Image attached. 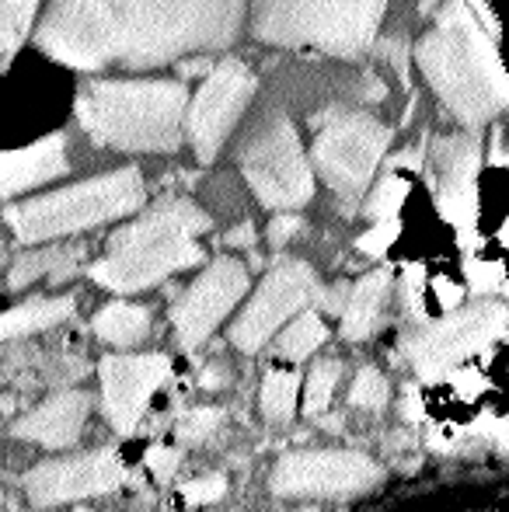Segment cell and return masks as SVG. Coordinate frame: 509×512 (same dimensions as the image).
<instances>
[{"label": "cell", "instance_id": "1", "mask_svg": "<svg viewBox=\"0 0 509 512\" xmlns=\"http://www.w3.org/2000/svg\"><path fill=\"white\" fill-rule=\"evenodd\" d=\"M415 60L443 112L471 133L499 112H509V74L468 0L443 4L436 25L415 46Z\"/></svg>", "mask_w": 509, "mask_h": 512}, {"label": "cell", "instance_id": "2", "mask_svg": "<svg viewBox=\"0 0 509 512\" xmlns=\"http://www.w3.org/2000/svg\"><path fill=\"white\" fill-rule=\"evenodd\" d=\"M123 25L126 70H154L196 53L231 49L248 0H109Z\"/></svg>", "mask_w": 509, "mask_h": 512}, {"label": "cell", "instance_id": "3", "mask_svg": "<svg viewBox=\"0 0 509 512\" xmlns=\"http://www.w3.org/2000/svg\"><path fill=\"white\" fill-rule=\"evenodd\" d=\"M189 91L182 81H88L77 122L95 143L126 154H171L182 143Z\"/></svg>", "mask_w": 509, "mask_h": 512}, {"label": "cell", "instance_id": "4", "mask_svg": "<svg viewBox=\"0 0 509 512\" xmlns=\"http://www.w3.org/2000/svg\"><path fill=\"white\" fill-rule=\"evenodd\" d=\"M210 230V216L189 199H164L136 223L116 230L102 262L91 265V279L105 290H150L171 272L203 262L199 234Z\"/></svg>", "mask_w": 509, "mask_h": 512}, {"label": "cell", "instance_id": "5", "mask_svg": "<svg viewBox=\"0 0 509 512\" xmlns=\"http://www.w3.org/2000/svg\"><path fill=\"white\" fill-rule=\"evenodd\" d=\"M387 0H252V35L283 49L353 60L377 39Z\"/></svg>", "mask_w": 509, "mask_h": 512}, {"label": "cell", "instance_id": "6", "mask_svg": "<svg viewBox=\"0 0 509 512\" xmlns=\"http://www.w3.org/2000/svg\"><path fill=\"white\" fill-rule=\"evenodd\" d=\"M143 203V178L136 168L112 171L102 178H88L70 189L49 192V196L28 199L21 206H7V227L18 241L35 244L49 237L77 234V230L98 227L105 220L133 213Z\"/></svg>", "mask_w": 509, "mask_h": 512}, {"label": "cell", "instance_id": "7", "mask_svg": "<svg viewBox=\"0 0 509 512\" xmlns=\"http://www.w3.org/2000/svg\"><path fill=\"white\" fill-rule=\"evenodd\" d=\"M391 136V126L353 108H332L318 119L311 157L328 189L346 209H353L356 199H363L367 185L374 182V171L384 161V150L391 147Z\"/></svg>", "mask_w": 509, "mask_h": 512}, {"label": "cell", "instance_id": "8", "mask_svg": "<svg viewBox=\"0 0 509 512\" xmlns=\"http://www.w3.org/2000/svg\"><path fill=\"white\" fill-rule=\"evenodd\" d=\"M238 161L262 206L297 209L314 196V178L300 136L283 112H272L258 122L252 136L241 143Z\"/></svg>", "mask_w": 509, "mask_h": 512}, {"label": "cell", "instance_id": "9", "mask_svg": "<svg viewBox=\"0 0 509 512\" xmlns=\"http://www.w3.org/2000/svg\"><path fill=\"white\" fill-rule=\"evenodd\" d=\"M35 46L74 70H102L119 63L123 25L109 0H53L35 32Z\"/></svg>", "mask_w": 509, "mask_h": 512}, {"label": "cell", "instance_id": "10", "mask_svg": "<svg viewBox=\"0 0 509 512\" xmlns=\"http://www.w3.org/2000/svg\"><path fill=\"white\" fill-rule=\"evenodd\" d=\"M506 310L499 304H478L471 310H461L454 317L429 324V328L415 331L405 338L401 352L408 356V363L419 370V377L440 380L447 370H454L461 359L475 356V352L489 349V342H496L506 331Z\"/></svg>", "mask_w": 509, "mask_h": 512}, {"label": "cell", "instance_id": "11", "mask_svg": "<svg viewBox=\"0 0 509 512\" xmlns=\"http://www.w3.org/2000/svg\"><path fill=\"white\" fill-rule=\"evenodd\" d=\"M255 95V74L238 60L227 56L213 67V74L203 81L199 95L189 105V140L199 164H210L217 150L224 147L227 133L241 119L245 105Z\"/></svg>", "mask_w": 509, "mask_h": 512}, {"label": "cell", "instance_id": "12", "mask_svg": "<svg viewBox=\"0 0 509 512\" xmlns=\"http://www.w3.org/2000/svg\"><path fill=\"white\" fill-rule=\"evenodd\" d=\"M318 297H321V286L311 265L300 262V258H283V262L265 276V283L258 286L252 304H248V310L231 328V342L238 345L241 352L262 349V345L269 342V335L286 317L297 314L300 307H307Z\"/></svg>", "mask_w": 509, "mask_h": 512}, {"label": "cell", "instance_id": "13", "mask_svg": "<svg viewBox=\"0 0 509 512\" xmlns=\"http://www.w3.org/2000/svg\"><path fill=\"white\" fill-rule=\"evenodd\" d=\"M381 481V467L353 450H304L286 453L272 471L276 495H353L374 488Z\"/></svg>", "mask_w": 509, "mask_h": 512}, {"label": "cell", "instance_id": "14", "mask_svg": "<svg viewBox=\"0 0 509 512\" xmlns=\"http://www.w3.org/2000/svg\"><path fill=\"white\" fill-rule=\"evenodd\" d=\"M482 164V136L464 129V133L436 136L429 143V168H433V189L440 213L468 237L475 223V178Z\"/></svg>", "mask_w": 509, "mask_h": 512}, {"label": "cell", "instance_id": "15", "mask_svg": "<svg viewBox=\"0 0 509 512\" xmlns=\"http://www.w3.org/2000/svg\"><path fill=\"white\" fill-rule=\"evenodd\" d=\"M248 272L234 258H217L189 290L171 307V324L182 345H199L220 321L231 314L234 304L245 297Z\"/></svg>", "mask_w": 509, "mask_h": 512}, {"label": "cell", "instance_id": "16", "mask_svg": "<svg viewBox=\"0 0 509 512\" xmlns=\"http://www.w3.org/2000/svg\"><path fill=\"white\" fill-rule=\"evenodd\" d=\"M123 485V464L112 450H95L84 457L49 460L25 474V492L35 506H56L70 499H91V495L116 492Z\"/></svg>", "mask_w": 509, "mask_h": 512}, {"label": "cell", "instance_id": "17", "mask_svg": "<svg viewBox=\"0 0 509 512\" xmlns=\"http://www.w3.org/2000/svg\"><path fill=\"white\" fill-rule=\"evenodd\" d=\"M171 363L161 352H147V356H109L102 359L98 373H102V398L105 415L119 432H129L140 415L147 411L154 391L164 384Z\"/></svg>", "mask_w": 509, "mask_h": 512}, {"label": "cell", "instance_id": "18", "mask_svg": "<svg viewBox=\"0 0 509 512\" xmlns=\"http://www.w3.org/2000/svg\"><path fill=\"white\" fill-rule=\"evenodd\" d=\"M67 171V140H63V133H53L46 140L32 143V147L7 150L0 157V192H4V199H14L18 192L46 185L53 178L67 175Z\"/></svg>", "mask_w": 509, "mask_h": 512}, {"label": "cell", "instance_id": "19", "mask_svg": "<svg viewBox=\"0 0 509 512\" xmlns=\"http://www.w3.org/2000/svg\"><path fill=\"white\" fill-rule=\"evenodd\" d=\"M88 394L81 391H67L49 398L46 405H39L32 415H25L14 425V436L32 439L42 446H70L77 443L84 429V418H88Z\"/></svg>", "mask_w": 509, "mask_h": 512}, {"label": "cell", "instance_id": "20", "mask_svg": "<svg viewBox=\"0 0 509 512\" xmlns=\"http://www.w3.org/2000/svg\"><path fill=\"white\" fill-rule=\"evenodd\" d=\"M391 290V272H370L353 286V297L342 314V335L349 342H363L367 335H374V328L381 324V307Z\"/></svg>", "mask_w": 509, "mask_h": 512}, {"label": "cell", "instance_id": "21", "mask_svg": "<svg viewBox=\"0 0 509 512\" xmlns=\"http://www.w3.org/2000/svg\"><path fill=\"white\" fill-rule=\"evenodd\" d=\"M84 258V244H63V248H46V251H32V255H21L14 262L11 276H7V286L11 290H21V286L35 283V279L49 276L56 279H70L77 269H81Z\"/></svg>", "mask_w": 509, "mask_h": 512}, {"label": "cell", "instance_id": "22", "mask_svg": "<svg viewBox=\"0 0 509 512\" xmlns=\"http://www.w3.org/2000/svg\"><path fill=\"white\" fill-rule=\"evenodd\" d=\"M74 297H46V300H28V304L14 307L4 314L0 321V335L11 342L18 335H32V331H42V328H53V324L67 321L74 314Z\"/></svg>", "mask_w": 509, "mask_h": 512}, {"label": "cell", "instance_id": "23", "mask_svg": "<svg viewBox=\"0 0 509 512\" xmlns=\"http://www.w3.org/2000/svg\"><path fill=\"white\" fill-rule=\"evenodd\" d=\"M150 331V310L133 304H112L102 307L95 317V335L112 345H133L147 338Z\"/></svg>", "mask_w": 509, "mask_h": 512}, {"label": "cell", "instance_id": "24", "mask_svg": "<svg viewBox=\"0 0 509 512\" xmlns=\"http://www.w3.org/2000/svg\"><path fill=\"white\" fill-rule=\"evenodd\" d=\"M39 0H0V46H4V67L14 60V53L25 42L28 28L35 21Z\"/></svg>", "mask_w": 509, "mask_h": 512}, {"label": "cell", "instance_id": "25", "mask_svg": "<svg viewBox=\"0 0 509 512\" xmlns=\"http://www.w3.org/2000/svg\"><path fill=\"white\" fill-rule=\"evenodd\" d=\"M297 373H279L272 370L262 384V411L269 422H290L297 411Z\"/></svg>", "mask_w": 509, "mask_h": 512}, {"label": "cell", "instance_id": "26", "mask_svg": "<svg viewBox=\"0 0 509 512\" xmlns=\"http://www.w3.org/2000/svg\"><path fill=\"white\" fill-rule=\"evenodd\" d=\"M325 338H328V331H325V324H321V317L318 314H304L283 331V338H279V356L307 359L321 342H325Z\"/></svg>", "mask_w": 509, "mask_h": 512}, {"label": "cell", "instance_id": "27", "mask_svg": "<svg viewBox=\"0 0 509 512\" xmlns=\"http://www.w3.org/2000/svg\"><path fill=\"white\" fill-rule=\"evenodd\" d=\"M405 196H408V182L394 168H387V175L381 178V185H377L374 196H370V203H367V216L370 220L387 223L394 213H398V206L405 203Z\"/></svg>", "mask_w": 509, "mask_h": 512}, {"label": "cell", "instance_id": "28", "mask_svg": "<svg viewBox=\"0 0 509 512\" xmlns=\"http://www.w3.org/2000/svg\"><path fill=\"white\" fill-rule=\"evenodd\" d=\"M339 377H342V363H339V359H325V363L314 366L311 380H307V411H311V415H318V411L328 408V401H332Z\"/></svg>", "mask_w": 509, "mask_h": 512}, {"label": "cell", "instance_id": "29", "mask_svg": "<svg viewBox=\"0 0 509 512\" xmlns=\"http://www.w3.org/2000/svg\"><path fill=\"white\" fill-rule=\"evenodd\" d=\"M349 405L370 408V411L387 405V380L374 370V366H363V370L356 373L353 391H349Z\"/></svg>", "mask_w": 509, "mask_h": 512}, {"label": "cell", "instance_id": "30", "mask_svg": "<svg viewBox=\"0 0 509 512\" xmlns=\"http://www.w3.org/2000/svg\"><path fill=\"white\" fill-rule=\"evenodd\" d=\"M220 422H224V411L220 408H196L178 422V439H185V443H203L206 436L217 432Z\"/></svg>", "mask_w": 509, "mask_h": 512}, {"label": "cell", "instance_id": "31", "mask_svg": "<svg viewBox=\"0 0 509 512\" xmlns=\"http://www.w3.org/2000/svg\"><path fill=\"white\" fill-rule=\"evenodd\" d=\"M468 279L478 293H492V290H503L506 272L499 262H482V258H475V262H468Z\"/></svg>", "mask_w": 509, "mask_h": 512}, {"label": "cell", "instance_id": "32", "mask_svg": "<svg viewBox=\"0 0 509 512\" xmlns=\"http://www.w3.org/2000/svg\"><path fill=\"white\" fill-rule=\"evenodd\" d=\"M178 464H182V453H178V450H171V446H150L147 467H150V474H154L157 481H171V478H175Z\"/></svg>", "mask_w": 509, "mask_h": 512}, {"label": "cell", "instance_id": "33", "mask_svg": "<svg viewBox=\"0 0 509 512\" xmlns=\"http://www.w3.org/2000/svg\"><path fill=\"white\" fill-rule=\"evenodd\" d=\"M224 492H227V481L220 478V474H210V478L189 481V485L182 488V495L189 502H217Z\"/></svg>", "mask_w": 509, "mask_h": 512}, {"label": "cell", "instance_id": "34", "mask_svg": "<svg viewBox=\"0 0 509 512\" xmlns=\"http://www.w3.org/2000/svg\"><path fill=\"white\" fill-rule=\"evenodd\" d=\"M401 293H405L408 314L422 317V265H408V269H405V286H401Z\"/></svg>", "mask_w": 509, "mask_h": 512}, {"label": "cell", "instance_id": "35", "mask_svg": "<svg viewBox=\"0 0 509 512\" xmlns=\"http://www.w3.org/2000/svg\"><path fill=\"white\" fill-rule=\"evenodd\" d=\"M394 234H398V227L387 220V223H377V227L370 230V234H363L356 244H360V251H367V255H384L387 244L394 241Z\"/></svg>", "mask_w": 509, "mask_h": 512}, {"label": "cell", "instance_id": "36", "mask_svg": "<svg viewBox=\"0 0 509 512\" xmlns=\"http://www.w3.org/2000/svg\"><path fill=\"white\" fill-rule=\"evenodd\" d=\"M297 230H300V216H293V213L276 216V220L269 223V244H272V248H283V244L290 241Z\"/></svg>", "mask_w": 509, "mask_h": 512}, {"label": "cell", "instance_id": "37", "mask_svg": "<svg viewBox=\"0 0 509 512\" xmlns=\"http://www.w3.org/2000/svg\"><path fill=\"white\" fill-rule=\"evenodd\" d=\"M450 384H454V391L461 394V398H475L478 391H482V373L478 370H454L450 373Z\"/></svg>", "mask_w": 509, "mask_h": 512}, {"label": "cell", "instance_id": "38", "mask_svg": "<svg viewBox=\"0 0 509 512\" xmlns=\"http://www.w3.org/2000/svg\"><path fill=\"white\" fill-rule=\"evenodd\" d=\"M381 49H384V60H387V63H394V70H398V77L408 84V49H405V42L394 39V42H384Z\"/></svg>", "mask_w": 509, "mask_h": 512}, {"label": "cell", "instance_id": "39", "mask_svg": "<svg viewBox=\"0 0 509 512\" xmlns=\"http://www.w3.org/2000/svg\"><path fill=\"white\" fill-rule=\"evenodd\" d=\"M224 244H227V248H252V244H255V227H252V223H241V227H234L231 234H224Z\"/></svg>", "mask_w": 509, "mask_h": 512}, {"label": "cell", "instance_id": "40", "mask_svg": "<svg viewBox=\"0 0 509 512\" xmlns=\"http://www.w3.org/2000/svg\"><path fill=\"white\" fill-rule=\"evenodd\" d=\"M401 411H405L408 422H422V418H426V408H422V401H419V394H415V387H408V391H405Z\"/></svg>", "mask_w": 509, "mask_h": 512}, {"label": "cell", "instance_id": "41", "mask_svg": "<svg viewBox=\"0 0 509 512\" xmlns=\"http://www.w3.org/2000/svg\"><path fill=\"white\" fill-rule=\"evenodd\" d=\"M436 4H440V0H419V11L426 14V11H433ZM475 11H478V18H482L485 25L496 28V18H492V11H489V4H485V0H475Z\"/></svg>", "mask_w": 509, "mask_h": 512}, {"label": "cell", "instance_id": "42", "mask_svg": "<svg viewBox=\"0 0 509 512\" xmlns=\"http://www.w3.org/2000/svg\"><path fill=\"white\" fill-rule=\"evenodd\" d=\"M178 74L182 77H192V74H213V67L206 60H185L178 63Z\"/></svg>", "mask_w": 509, "mask_h": 512}, {"label": "cell", "instance_id": "43", "mask_svg": "<svg viewBox=\"0 0 509 512\" xmlns=\"http://www.w3.org/2000/svg\"><path fill=\"white\" fill-rule=\"evenodd\" d=\"M436 286H440V304L443 307H454L457 300H461V290H454L450 283H436Z\"/></svg>", "mask_w": 509, "mask_h": 512}, {"label": "cell", "instance_id": "44", "mask_svg": "<svg viewBox=\"0 0 509 512\" xmlns=\"http://www.w3.org/2000/svg\"><path fill=\"white\" fill-rule=\"evenodd\" d=\"M220 384H227V377L224 373H217V366H213L210 373H203V387H220Z\"/></svg>", "mask_w": 509, "mask_h": 512}, {"label": "cell", "instance_id": "45", "mask_svg": "<svg viewBox=\"0 0 509 512\" xmlns=\"http://www.w3.org/2000/svg\"><path fill=\"white\" fill-rule=\"evenodd\" d=\"M499 237H503V244H506V248H509V220H506V227L499 230Z\"/></svg>", "mask_w": 509, "mask_h": 512}, {"label": "cell", "instance_id": "46", "mask_svg": "<svg viewBox=\"0 0 509 512\" xmlns=\"http://www.w3.org/2000/svg\"><path fill=\"white\" fill-rule=\"evenodd\" d=\"M300 512H318V509H300Z\"/></svg>", "mask_w": 509, "mask_h": 512}]
</instances>
